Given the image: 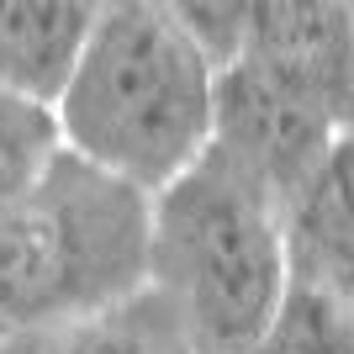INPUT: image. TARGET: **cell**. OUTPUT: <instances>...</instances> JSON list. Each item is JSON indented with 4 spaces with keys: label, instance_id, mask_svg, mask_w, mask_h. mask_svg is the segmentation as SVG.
<instances>
[{
    "label": "cell",
    "instance_id": "10",
    "mask_svg": "<svg viewBox=\"0 0 354 354\" xmlns=\"http://www.w3.org/2000/svg\"><path fill=\"white\" fill-rule=\"evenodd\" d=\"M249 354H354V307L307 281H286L275 323Z\"/></svg>",
    "mask_w": 354,
    "mask_h": 354
},
{
    "label": "cell",
    "instance_id": "1",
    "mask_svg": "<svg viewBox=\"0 0 354 354\" xmlns=\"http://www.w3.org/2000/svg\"><path fill=\"white\" fill-rule=\"evenodd\" d=\"M212 95L217 69L169 0H101L90 48L59 101L64 148L159 196L212 148Z\"/></svg>",
    "mask_w": 354,
    "mask_h": 354
},
{
    "label": "cell",
    "instance_id": "6",
    "mask_svg": "<svg viewBox=\"0 0 354 354\" xmlns=\"http://www.w3.org/2000/svg\"><path fill=\"white\" fill-rule=\"evenodd\" d=\"M286 265L291 281L354 307V133H344L286 212Z\"/></svg>",
    "mask_w": 354,
    "mask_h": 354
},
{
    "label": "cell",
    "instance_id": "8",
    "mask_svg": "<svg viewBox=\"0 0 354 354\" xmlns=\"http://www.w3.org/2000/svg\"><path fill=\"white\" fill-rule=\"evenodd\" d=\"M0 354H191V339L180 333L175 312L153 291H143L138 301L111 307L101 317L6 333Z\"/></svg>",
    "mask_w": 354,
    "mask_h": 354
},
{
    "label": "cell",
    "instance_id": "2",
    "mask_svg": "<svg viewBox=\"0 0 354 354\" xmlns=\"http://www.w3.org/2000/svg\"><path fill=\"white\" fill-rule=\"evenodd\" d=\"M286 201L207 148L153 196L148 291L175 312L191 354H249L286 296Z\"/></svg>",
    "mask_w": 354,
    "mask_h": 354
},
{
    "label": "cell",
    "instance_id": "3",
    "mask_svg": "<svg viewBox=\"0 0 354 354\" xmlns=\"http://www.w3.org/2000/svg\"><path fill=\"white\" fill-rule=\"evenodd\" d=\"M153 196L64 148L37 185L0 207L6 333L101 317L148 291Z\"/></svg>",
    "mask_w": 354,
    "mask_h": 354
},
{
    "label": "cell",
    "instance_id": "5",
    "mask_svg": "<svg viewBox=\"0 0 354 354\" xmlns=\"http://www.w3.org/2000/svg\"><path fill=\"white\" fill-rule=\"evenodd\" d=\"M344 133H333V122L317 117L312 106L286 95L275 80L233 59L217 74V95H212V148L227 153L238 169H249L259 185L286 201L307 191V180L317 175V164L328 159V148Z\"/></svg>",
    "mask_w": 354,
    "mask_h": 354
},
{
    "label": "cell",
    "instance_id": "9",
    "mask_svg": "<svg viewBox=\"0 0 354 354\" xmlns=\"http://www.w3.org/2000/svg\"><path fill=\"white\" fill-rule=\"evenodd\" d=\"M59 153H64L59 106H43L0 85V207L16 201L27 185H37Z\"/></svg>",
    "mask_w": 354,
    "mask_h": 354
},
{
    "label": "cell",
    "instance_id": "4",
    "mask_svg": "<svg viewBox=\"0 0 354 354\" xmlns=\"http://www.w3.org/2000/svg\"><path fill=\"white\" fill-rule=\"evenodd\" d=\"M238 59L354 133V0H249Z\"/></svg>",
    "mask_w": 354,
    "mask_h": 354
},
{
    "label": "cell",
    "instance_id": "11",
    "mask_svg": "<svg viewBox=\"0 0 354 354\" xmlns=\"http://www.w3.org/2000/svg\"><path fill=\"white\" fill-rule=\"evenodd\" d=\"M180 16V27L191 32V43L207 53L212 69H227L243 48V27H249V0H169Z\"/></svg>",
    "mask_w": 354,
    "mask_h": 354
},
{
    "label": "cell",
    "instance_id": "7",
    "mask_svg": "<svg viewBox=\"0 0 354 354\" xmlns=\"http://www.w3.org/2000/svg\"><path fill=\"white\" fill-rule=\"evenodd\" d=\"M101 6L90 0H0V85L59 106L90 48Z\"/></svg>",
    "mask_w": 354,
    "mask_h": 354
},
{
    "label": "cell",
    "instance_id": "12",
    "mask_svg": "<svg viewBox=\"0 0 354 354\" xmlns=\"http://www.w3.org/2000/svg\"><path fill=\"white\" fill-rule=\"evenodd\" d=\"M0 339H6V323H0Z\"/></svg>",
    "mask_w": 354,
    "mask_h": 354
}]
</instances>
